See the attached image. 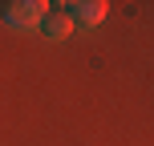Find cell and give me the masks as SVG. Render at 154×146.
<instances>
[{
    "label": "cell",
    "instance_id": "obj_1",
    "mask_svg": "<svg viewBox=\"0 0 154 146\" xmlns=\"http://www.w3.org/2000/svg\"><path fill=\"white\" fill-rule=\"evenodd\" d=\"M45 0H12V4H4V24L8 29H37L41 16H45Z\"/></svg>",
    "mask_w": 154,
    "mask_h": 146
},
{
    "label": "cell",
    "instance_id": "obj_2",
    "mask_svg": "<svg viewBox=\"0 0 154 146\" xmlns=\"http://www.w3.org/2000/svg\"><path fill=\"white\" fill-rule=\"evenodd\" d=\"M106 0H73V4H65V12H69L73 29L81 24V29H97L101 20H106Z\"/></svg>",
    "mask_w": 154,
    "mask_h": 146
},
{
    "label": "cell",
    "instance_id": "obj_3",
    "mask_svg": "<svg viewBox=\"0 0 154 146\" xmlns=\"http://www.w3.org/2000/svg\"><path fill=\"white\" fill-rule=\"evenodd\" d=\"M37 29L45 33L49 41H69V33H73V20H69V12H65V4H49Z\"/></svg>",
    "mask_w": 154,
    "mask_h": 146
}]
</instances>
